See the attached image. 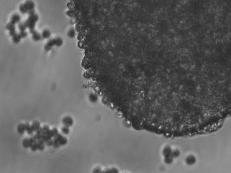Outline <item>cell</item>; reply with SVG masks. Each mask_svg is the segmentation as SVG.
I'll use <instances>...</instances> for the list:
<instances>
[{
  "label": "cell",
  "mask_w": 231,
  "mask_h": 173,
  "mask_svg": "<svg viewBox=\"0 0 231 173\" xmlns=\"http://www.w3.org/2000/svg\"><path fill=\"white\" fill-rule=\"evenodd\" d=\"M18 28L20 31H26V30L27 29V28H28L25 22H21L18 24Z\"/></svg>",
  "instance_id": "8fae6325"
},
{
  "label": "cell",
  "mask_w": 231,
  "mask_h": 173,
  "mask_svg": "<svg viewBox=\"0 0 231 173\" xmlns=\"http://www.w3.org/2000/svg\"><path fill=\"white\" fill-rule=\"evenodd\" d=\"M30 31V33L32 34V38L33 41L35 42H38L40 41L41 39H42V37L41 35V34L35 30Z\"/></svg>",
  "instance_id": "7a4b0ae2"
},
{
  "label": "cell",
  "mask_w": 231,
  "mask_h": 173,
  "mask_svg": "<svg viewBox=\"0 0 231 173\" xmlns=\"http://www.w3.org/2000/svg\"><path fill=\"white\" fill-rule=\"evenodd\" d=\"M6 29L7 30L9 31V32H11L13 31H16V26L15 24H13L11 22H10L8 24L6 25Z\"/></svg>",
  "instance_id": "7c38bea8"
},
{
  "label": "cell",
  "mask_w": 231,
  "mask_h": 173,
  "mask_svg": "<svg viewBox=\"0 0 231 173\" xmlns=\"http://www.w3.org/2000/svg\"><path fill=\"white\" fill-rule=\"evenodd\" d=\"M62 132L64 133L67 134L69 132V130L66 128H62Z\"/></svg>",
  "instance_id": "d6986e66"
},
{
  "label": "cell",
  "mask_w": 231,
  "mask_h": 173,
  "mask_svg": "<svg viewBox=\"0 0 231 173\" xmlns=\"http://www.w3.org/2000/svg\"><path fill=\"white\" fill-rule=\"evenodd\" d=\"M186 162L189 165H193L196 162V158L193 155H189L186 159Z\"/></svg>",
  "instance_id": "5b68a950"
},
{
  "label": "cell",
  "mask_w": 231,
  "mask_h": 173,
  "mask_svg": "<svg viewBox=\"0 0 231 173\" xmlns=\"http://www.w3.org/2000/svg\"><path fill=\"white\" fill-rule=\"evenodd\" d=\"M19 33V34L20 35V36L22 38V39H24V38H26L28 36V33L26 31H20V32Z\"/></svg>",
  "instance_id": "e0dca14e"
},
{
  "label": "cell",
  "mask_w": 231,
  "mask_h": 173,
  "mask_svg": "<svg viewBox=\"0 0 231 173\" xmlns=\"http://www.w3.org/2000/svg\"><path fill=\"white\" fill-rule=\"evenodd\" d=\"M54 40V45L57 47H60L62 45L63 43V40L60 37H57Z\"/></svg>",
  "instance_id": "ba28073f"
},
{
  "label": "cell",
  "mask_w": 231,
  "mask_h": 173,
  "mask_svg": "<svg viewBox=\"0 0 231 173\" xmlns=\"http://www.w3.org/2000/svg\"><path fill=\"white\" fill-rule=\"evenodd\" d=\"M41 35L43 39H49L51 36V32L48 30H45L42 31Z\"/></svg>",
  "instance_id": "52a82bcc"
},
{
  "label": "cell",
  "mask_w": 231,
  "mask_h": 173,
  "mask_svg": "<svg viewBox=\"0 0 231 173\" xmlns=\"http://www.w3.org/2000/svg\"><path fill=\"white\" fill-rule=\"evenodd\" d=\"M171 156L173 157H177L180 155V152L178 151H174L171 152Z\"/></svg>",
  "instance_id": "ac0fdd59"
},
{
  "label": "cell",
  "mask_w": 231,
  "mask_h": 173,
  "mask_svg": "<svg viewBox=\"0 0 231 173\" xmlns=\"http://www.w3.org/2000/svg\"><path fill=\"white\" fill-rule=\"evenodd\" d=\"M54 40L53 39L49 40L48 42L44 46V50L46 52H48L51 50L53 47H54Z\"/></svg>",
  "instance_id": "277c9868"
},
{
  "label": "cell",
  "mask_w": 231,
  "mask_h": 173,
  "mask_svg": "<svg viewBox=\"0 0 231 173\" xmlns=\"http://www.w3.org/2000/svg\"><path fill=\"white\" fill-rule=\"evenodd\" d=\"M39 16L35 13L29 15V18L25 22L28 28L30 29V31L35 30L34 28L36 23L39 20Z\"/></svg>",
  "instance_id": "6da1fadb"
},
{
  "label": "cell",
  "mask_w": 231,
  "mask_h": 173,
  "mask_svg": "<svg viewBox=\"0 0 231 173\" xmlns=\"http://www.w3.org/2000/svg\"><path fill=\"white\" fill-rule=\"evenodd\" d=\"M63 124L66 126H71L73 124V120L70 117H66L64 118L62 120Z\"/></svg>",
  "instance_id": "9c48e42d"
},
{
  "label": "cell",
  "mask_w": 231,
  "mask_h": 173,
  "mask_svg": "<svg viewBox=\"0 0 231 173\" xmlns=\"http://www.w3.org/2000/svg\"><path fill=\"white\" fill-rule=\"evenodd\" d=\"M171 152H172V151L171 148L168 147H167L164 149L163 153V155H164V156L166 157V156L171 155Z\"/></svg>",
  "instance_id": "2e32d148"
},
{
  "label": "cell",
  "mask_w": 231,
  "mask_h": 173,
  "mask_svg": "<svg viewBox=\"0 0 231 173\" xmlns=\"http://www.w3.org/2000/svg\"><path fill=\"white\" fill-rule=\"evenodd\" d=\"M21 17L20 15L18 14H15L12 15L10 19V22L14 24H19L21 22Z\"/></svg>",
  "instance_id": "3957f363"
},
{
  "label": "cell",
  "mask_w": 231,
  "mask_h": 173,
  "mask_svg": "<svg viewBox=\"0 0 231 173\" xmlns=\"http://www.w3.org/2000/svg\"><path fill=\"white\" fill-rule=\"evenodd\" d=\"M28 11L34 10L35 4L31 0H28L24 3ZM29 12V11H28Z\"/></svg>",
  "instance_id": "8992f818"
},
{
  "label": "cell",
  "mask_w": 231,
  "mask_h": 173,
  "mask_svg": "<svg viewBox=\"0 0 231 173\" xmlns=\"http://www.w3.org/2000/svg\"><path fill=\"white\" fill-rule=\"evenodd\" d=\"M67 36L69 38H71V39L74 38L76 36V32H75V30L74 29H70L68 31Z\"/></svg>",
  "instance_id": "5bb4252c"
},
{
  "label": "cell",
  "mask_w": 231,
  "mask_h": 173,
  "mask_svg": "<svg viewBox=\"0 0 231 173\" xmlns=\"http://www.w3.org/2000/svg\"><path fill=\"white\" fill-rule=\"evenodd\" d=\"M19 10L20 11V13L23 14H28V10L27 9L26 6H25L24 4H22L20 5L19 7Z\"/></svg>",
  "instance_id": "4fadbf2b"
},
{
  "label": "cell",
  "mask_w": 231,
  "mask_h": 173,
  "mask_svg": "<svg viewBox=\"0 0 231 173\" xmlns=\"http://www.w3.org/2000/svg\"><path fill=\"white\" fill-rule=\"evenodd\" d=\"M21 39H22L20 36V35L19 34V33H17L15 35L12 37L13 42L15 44H18L20 43L21 41Z\"/></svg>",
  "instance_id": "30bf717a"
},
{
  "label": "cell",
  "mask_w": 231,
  "mask_h": 173,
  "mask_svg": "<svg viewBox=\"0 0 231 173\" xmlns=\"http://www.w3.org/2000/svg\"><path fill=\"white\" fill-rule=\"evenodd\" d=\"M89 99H90V100L91 102L95 103V102H97V101L98 100V98L96 94L92 93V94H90Z\"/></svg>",
  "instance_id": "9a60e30c"
}]
</instances>
